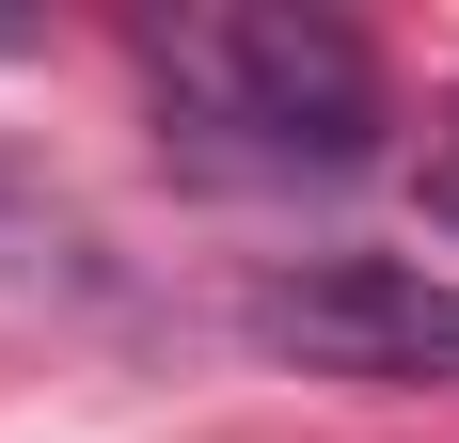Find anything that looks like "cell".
Returning a JSON list of instances; mask_svg holds the SVG:
<instances>
[{"label": "cell", "instance_id": "1", "mask_svg": "<svg viewBox=\"0 0 459 443\" xmlns=\"http://www.w3.org/2000/svg\"><path fill=\"white\" fill-rule=\"evenodd\" d=\"M159 111L206 175H365L380 159V48L301 0H222L143 32Z\"/></svg>", "mask_w": 459, "mask_h": 443}, {"label": "cell", "instance_id": "2", "mask_svg": "<svg viewBox=\"0 0 459 443\" xmlns=\"http://www.w3.org/2000/svg\"><path fill=\"white\" fill-rule=\"evenodd\" d=\"M238 333L270 364H317V380H459V285L412 254H317V269H270Z\"/></svg>", "mask_w": 459, "mask_h": 443}, {"label": "cell", "instance_id": "3", "mask_svg": "<svg viewBox=\"0 0 459 443\" xmlns=\"http://www.w3.org/2000/svg\"><path fill=\"white\" fill-rule=\"evenodd\" d=\"M428 222L459 238V111H444V143H428Z\"/></svg>", "mask_w": 459, "mask_h": 443}]
</instances>
